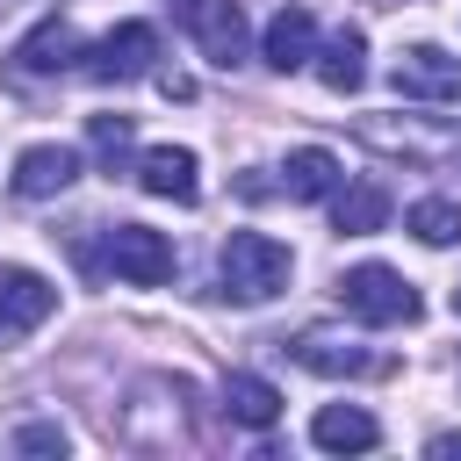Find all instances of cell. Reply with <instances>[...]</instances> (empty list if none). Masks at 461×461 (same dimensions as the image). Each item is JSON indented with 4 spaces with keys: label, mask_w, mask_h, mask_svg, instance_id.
<instances>
[{
    "label": "cell",
    "mask_w": 461,
    "mask_h": 461,
    "mask_svg": "<svg viewBox=\"0 0 461 461\" xmlns=\"http://www.w3.org/2000/svg\"><path fill=\"white\" fill-rule=\"evenodd\" d=\"M151 58H158V29H151V22H122V29H108V36L86 50V72H94V79H144Z\"/></svg>",
    "instance_id": "obj_7"
},
{
    "label": "cell",
    "mask_w": 461,
    "mask_h": 461,
    "mask_svg": "<svg viewBox=\"0 0 461 461\" xmlns=\"http://www.w3.org/2000/svg\"><path fill=\"white\" fill-rule=\"evenodd\" d=\"M79 180V151L72 144H29L14 158V194L22 202H43V194H65Z\"/></svg>",
    "instance_id": "obj_8"
},
{
    "label": "cell",
    "mask_w": 461,
    "mask_h": 461,
    "mask_svg": "<svg viewBox=\"0 0 461 461\" xmlns=\"http://www.w3.org/2000/svg\"><path fill=\"white\" fill-rule=\"evenodd\" d=\"M389 79L403 101H461V58H447L439 43H411L389 65Z\"/></svg>",
    "instance_id": "obj_6"
},
{
    "label": "cell",
    "mask_w": 461,
    "mask_h": 461,
    "mask_svg": "<svg viewBox=\"0 0 461 461\" xmlns=\"http://www.w3.org/2000/svg\"><path fill=\"white\" fill-rule=\"evenodd\" d=\"M79 58V29L72 22H58V14H43L22 43H14V72H29V79H43V72H65Z\"/></svg>",
    "instance_id": "obj_10"
},
{
    "label": "cell",
    "mask_w": 461,
    "mask_h": 461,
    "mask_svg": "<svg viewBox=\"0 0 461 461\" xmlns=\"http://www.w3.org/2000/svg\"><path fill=\"white\" fill-rule=\"evenodd\" d=\"M375 7H396V0H375Z\"/></svg>",
    "instance_id": "obj_26"
},
{
    "label": "cell",
    "mask_w": 461,
    "mask_h": 461,
    "mask_svg": "<svg viewBox=\"0 0 461 461\" xmlns=\"http://www.w3.org/2000/svg\"><path fill=\"white\" fill-rule=\"evenodd\" d=\"M86 137H94V151L115 166V158L130 151V115H94V122H86Z\"/></svg>",
    "instance_id": "obj_20"
},
{
    "label": "cell",
    "mask_w": 461,
    "mask_h": 461,
    "mask_svg": "<svg viewBox=\"0 0 461 461\" xmlns=\"http://www.w3.org/2000/svg\"><path fill=\"white\" fill-rule=\"evenodd\" d=\"M288 353H295L310 375H367V367H382V360H375L360 339H331V331H303Z\"/></svg>",
    "instance_id": "obj_12"
},
{
    "label": "cell",
    "mask_w": 461,
    "mask_h": 461,
    "mask_svg": "<svg viewBox=\"0 0 461 461\" xmlns=\"http://www.w3.org/2000/svg\"><path fill=\"white\" fill-rule=\"evenodd\" d=\"M310 50H317V22H310V7H281V14L267 22V65H274V72H303Z\"/></svg>",
    "instance_id": "obj_15"
},
{
    "label": "cell",
    "mask_w": 461,
    "mask_h": 461,
    "mask_svg": "<svg viewBox=\"0 0 461 461\" xmlns=\"http://www.w3.org/2000/svg\"><path fill=\"white\" fill-rule=\"evenodd\" d=\"M180 14V29L209 50V65H245V14H238V0H180L173 7Z\"/></svg>",
    "instance_id": "obj_4"
},
{
    "label": "cell",
    "mask_w": 461,
    "mask_h": 461,
    "mask_svg": "<svg viewBox=\"0 0 461 461\" xmlns=\"http://www.w3.org/2000/svg\"><path fill=\"white\" fill-rule=\"evenodd\" d=\"M288 274H295V259H288L281 238H267V230H230L223 238V295L230 303H267V295L288 288Z\"/></svg>",
    "instance_id": "obj_1"
},
{
    "label": "cell",
    "mask_w": 461,
    "mask_h": 461,
    "mask_svg": "<svg viewBox=\"0 0 461 461\" xmlns=\"http://www.w3.org/2000/svg\"><path fill=\"white\" fill-rule=\"evenodd\" d=\"M360 137H367L375 151H389V158H454V151H461V130L425 122V115H367Z\"/></svg>",
    "instance_id": "obj_3"
},
{
    "label": "cell",
    "mask_w": 461,
    "mask_h": 461,
    "mask_svg": "<svg viewBox=\"0 0 461 461\" xmlns=\"http://www.w3.org/2000/svg\"><path fill=\"white\" fill-rule=\"evenodd\" d=\"M14 447H22V454H65V425H22Z\"/></svg>",
    "instance_id": "obj_21"
},
{
    "label": "cell",
    "mask_w": 461,
    "mask_h": 461,
    "mask_svg": "<svg viewBox=\"0 0 461 461\" xmlns=\"http://www.w3.org/2000/svg\"><path fill=\"white\" fill-rule=\"evenodd\" d=\"M403 223H411L418 245H454V238H461V202H439V194H432V202H411Z\"/></svg>",
    "instance_id": "obj_19"
},
{
    "label": "cell",
    "mask_w": 461,
    "mask_h": 461,
    "mask_svg": "<svg viewBox=\"0 0 461 461\" xmlns=\"http://www.w3.org/2000/svg\"><path fill=\"white\" fill-rule=\"evenodd\" d=\"M339 303H346L360 324H411V317H418V288H411L396 267H382V259L353 267V274L339 281Z\"/></svg>",
    "instance_id": "obj_2"
},
{
    "label": "cell",
    "mask_w": 461,
    "mask_h": 461,
    "mask_svg": "<svg viewBox=\"0 0 461 461\" xmlns=\"http://www.w3.org/2000/svg\"><path fill=\"white\" fill-rule=\"evenodd\" d=\"M223 411H230L238 425L267 432V425L281 418V389H274V382H259V375H230V382H223Z\"/></svg>",
    "instance_id": "obj_18"
},
{
    "label": "cell",
    "mask_w": 461,
    "mask_h": 461,
    "mask_svg": "<svg viewBox=\"0 0 461 461\" xmlns=\"http://www.w3.org/2000/svg\"><path fill=\"white\" fill-rule=\"evenodd\" d=\"M432 454H439V461H454V454H461V432H439V439H432Z\"/></svg>",
    "instance_id": "obj_23"
},
{
    "label": "cell",
    "mask_w": 461,
    "mask_h": 461,
    "mask_svg": "<svg viewBox=\"0 0 461 461\" xmlns=\"http://www.w3.org/2000/svg\"><path fill=\"white\" fill-rule=\"evenodd\" d=\"M108 267L122 281H137V288H158L173 274V238L151 230V223H115L108 230Z\"/></svg>",
    "instance_id": "obj_5"
},
{
    "label": "cell",
    "mask_w": 461,
    "mask_h": 461,
    "mask_svg": "<svg viewBox=\"0 0 461 461\" xmlns=\"http://www.w3.org/2000/svg\"><path fill=\"white\" fill-rule=\"evenodd\" d=\"M158 94H173V101H194V79H187V72H158Z\"/></svg>",
    "instance_id": "obj_22"
},
{
    "label": "cell",
    "mask_w": 461,
    "mask_h": 461,
    "mask_svg": "<svg viewBox=\"0 0 461 461\" xmlns=\"http://www.w3.org/2000/svg\"><path fill=\"white\" fill-rule=\"evenodd\" d=\"M310 439H317L324 454H367V447L382 439V425H375L367 411H353V403H324V411L310 418Z\"/></svg>",
    "instance_id": "obj_13"
},
{
    "label": "cell",
    "mask_w": 461,
    "mask_h": 461,
    "mask_svg": "<svg viewBox=\"0 0 461 461\" xmlns=\"http://www.w3.org/2000/svg\"><path fill=\"white\" fill-rule=\"evenodd\" d=\"M454 317H461V281H454Z\"/></svg>",
    "instance_id": "obj_25"
},
{
    "label": "cell",
    "mask_w": 461,
    "mask_h": 461,
    "mask_svg": "<svg viewBox=\"0 0 461 461\" xmlns=\"http://www.w3.org/2000/svg\"><path fill=\"white\" fill-rule=\"evenodd\" d=\"M339 180H346V173H339V158H331L324 144H303V151H288V166H281V194H288V202H324Z\"/></svg>",
    "instance_id": "obj_16"
},
{
    "label": "cell",
    "mask_w": 461,
    "mask_h": 461,
    "mask_svg": "<svg viewBox=\"0 0 461 461\" xmlns=\"http://www.w3.org/2000/svg\"><path fill=\"white\" fill-rule=\"evenodd\" d=\"M0 310H7L22 331H36V324L58 310V288H50L36 267H0Z\"/></svg>",
    "instance_id": "obj_14"
},
{
    "label": "cell",
    "mask_w": 461,
    "mask_h": 461,
    "mask_svg": "<svg viewBox=\"0 0 461 461\" xmlns=\"http://www.w3.org/2000/svg\"><path fill=\"white\" fill-rule=\"evenodd\" d=\"M310 65H317L324 94H360V79H367V36L360 29H331L324 50H310Z\"/></svg>",
    "instance_id": "obj_11"
},
{
    "label": "cell",
    "mask_w": 461,
    "mask_h": 461,
    "mask_svg": "<svg viewBox=\"0 0 461 461\" xmlns=\"http://www.w3.org/2000/svg\"><path fill=\"white\" fill-rule=\"evenodd\" d=\"M14 339H22V324H14L7 310H0V346H14Z\"/></svg>",
    "instance_id": "obj_24"
},
{
    "label": "cell",
    "mask_w": 461,
    "mask_h": 461,
    "mask_svg": "<svg viewBox=\"0 0 461 461\" xmlns=\"http://www.w3.org/2000/svg\"><path fill=\"white\" fill-rule=\"evenodd\" d=\"M137 180H144V194H158V202H202V180H194V151L187 144H151L144 158H137Z\"/></svg>",
    "instance_id": "obj_9"
},
{
    "label": "cell",
    "mask_w": 461,
    "mask_h": 461,
    "mask_svg": "<svg viewBox=\"0 0 461 461\" xmlns=\"http://www.w3.org/2000/svg\"><path fill=\"white\" fill-rule=\"evenodd\" d=\"M331 223H339L346 238H375V230L389 223V194H382L375 180H360V187H331Z\"/></svg>",
    "instance_id": "obj_17"
}]
</instances>
